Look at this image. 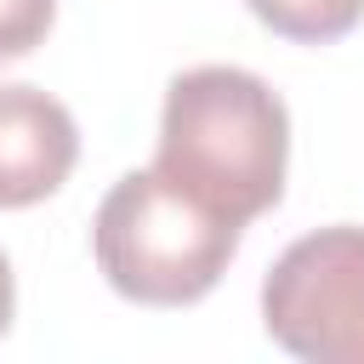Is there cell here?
Returning <instances> with one entry per match:
<instances>
[{
	"label": "cell",
	"instance_id": "cell-5",
	"mask_svg": "<svg viewBox=\"0 0 364 364\" xmlns=\"http://www.w3.org/2000/svg\"><path fill=\"white\" fill-rule=\"evenodd\" d=\"M245 6L262 28L296 46H330L364 23V0H245Z\"/></svg>",
	"mask_w": 364,
	"mask_h": 364
},
{
	"label": "cell",
	"instance_id": "cell-6",
	"mask_svg": "<svg viewBox=\"0 0 364 364\" xmlns=\"http://www.w3.org/2000/svg\"><path fill=\"white\" fill-rule=\"evenodd\" d=\"M51 23H57V0H0V63H17L34 46H46Z\"/></svg>",
	"mask_w": 364,
	"mask_h": 364
},
{
	"label": "cell",
	"instance_id": "cell-3",
	"mask_svg": "<svg viewBox=\"0 0 364 364\" xmlns=\"http://www.w3.org/2000/svg\"><path fill=\"white\" fill-rule=\"evenodd\" d=\"M262 330L307 364H364V228L336 222L284 245L262 279Z\"/></svg>",
	"mask_w": 364,
	"mask_h": 364
},
{
	"label": "cell",
	"instance_id": "cell-2",
	"mask_svg": "<svg viewBox=\"0 0 364 364\" xmlns=\"http://www.w3.org/2000/svg\"><path fill=\"white\" fill-rule=\"evenodd\" d=\"M239 222L216 216L148 165L125 171L102 193L91 216V256L114 296L136 307H193L222 284L239 256Z\"/></svg>",
	"mask_w": 364,
	"mask_h": 364
},
{
	"label": "cell",
	"instance_id": "cell-4",
	"mask_svg": "<svg viewBox=\"0 0 364 364\" xmlns=\"http://www.w3.org/2000/svg\"><path fill=\"white\" fill-rule=\"evenodd\" d=\"M80 165L74 114L40 85H0V210L51 199Z\"/></svg>",
	"mask_w": 364,
	"mask_h": 364
},
{
	"label": "cell",
	"instance_id": "cell-7",
	"mask_svg": "<svg viewBox=\"0 0 364 364\" xmlns=\"http://www.w3.org/2000/svg\"><path fill=\"white\" fill-rule=\"evenodd\" d=\"M11 313H17V279H11V262L0 250V336L11 330Z\"/></svg>",
	"mask_w": 364,
	"mask_h": 364
},
{
	"label": "cell",
	"instance_id": "cell-1",
	"mask_svg": "<svg viewBox=\"0 0 364 364\" xmlns=\"http://www.w3.org/2000/svg\"><path fill=\"white\" fill-rule=\"evenodd\" d=\"M154 171L228 222H256L284 199L290 108L284 97L233 63L182 68L165 85Z\"/></svg>",
	"mask_w": 364,
	"mask_h": 364
}]
</instances>
